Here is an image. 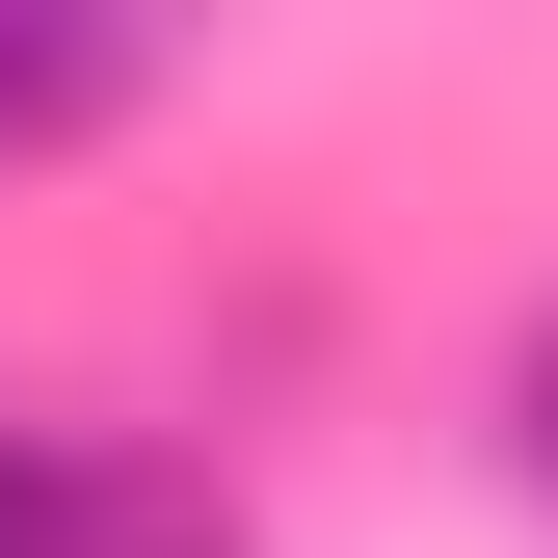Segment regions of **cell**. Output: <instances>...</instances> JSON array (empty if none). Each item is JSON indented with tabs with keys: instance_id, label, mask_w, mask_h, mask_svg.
Instances as JSON below:
<instances>
[{
	"instance_id": "6da1fadb",
	"label": "cell",
	"mask_w": 558,
	"mask_h": 558,
	"mask_svg": "<svg viewBox=\"0 0 558 558\" xmlns=\"http://www.w3.org/2000/svg\"><path fill=\"white\" fill-rule=\"evenodd\" d=\"M107 107H133V27H81V0H0V160H81Z\"/></svg>"
},
{
	"instance_id": "7a4b0ae2",
	"label": "cell",
	"mask_w": 558,
	"mask_h": 558,
	"mask_svg": "<svg viewBox=\"0 0 558 558\" xmlns=\"http://www.w3.org/2000/svg\"><path fill=\"white\" fill-rule=\"evenodd\" d=\"M532 478H558V319H532Z\"/></svg>"
}]
</instances>
